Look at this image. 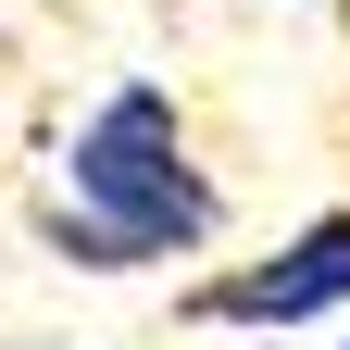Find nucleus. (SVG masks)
<instances>
[{"label":"nucleus","instance_id":"f257e3e1","mask_svg":"<svg viewBox=\"0 0 350 350\" xmlns=\"http://www.w3.org/2000/svg\"><path fill=\"white\" fill-rule=\"evenodd\" d=\"M213 238H226V188H213L188 113L150 75H125L38 188V250L75 262V275H150V262H188Z\"/></svg>","mask_w":350,"mask_h":350},{"label":"nucleus","instance_id":"f03ea898","mask_svg":"<svg viewBox=\"0 0 350 350\" xmlns=\"http://www.w3.org/2000/svg\"><path fill=\"white\" fill-rule=\"evenodd\" d=\"M188 325H226V338H275V325H313V313H350V213H313L288 226L262 262H226L175 300Z\"/></svg>","mask_w":350,"mask_h":350},{"label":"nucleus","instance_id":"7ed1b4c3","mask_svg":"<svg viewBox=\"0 0 350 350\" xmlns=\"http://www.w3.org/2000/svg\"><path fill=\"white\" fill-rule=\"evenodd\" d=\"M313 13H338V25H350V0H313Z\"/></svg>","mask_w":350,"mask_h":350},{"label":"nucleus","instance_id":"20e7f679","mask_svg":"<svg viewBox=\"0 0 350 350\" xmlns=\"http://www.w3.org/2000/svg\"><path fill=\"white\" fill-rule=\"evenodd\" d=\"M25 350H75V338H25Z\"/></svg>","mask_w":350,"mask_h":350},{"label":"nucleus","instance_id":"39448f33","mask_svg":"<svg viewBox=\"0 0 350 350\" xmlns=\"http://www.w3.org/2000/svg\"><path fill=\"white\" fill-rule=\"evenodd\" d=\"M338 350H350V338H338Z\"/></svg>","mask_w":350,"mask_h":350}]
</instances>
